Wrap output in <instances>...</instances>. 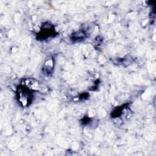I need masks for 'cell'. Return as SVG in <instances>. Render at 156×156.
I'll use <instances>...</instances> for the list:
<instances>
[{
  "instance_id": "6da1fadb",
  "label": "cell",
  "mask_w": 156,
  "mask_h": 156,
  "mask_svg": "<svg viewBox=\"0 0 156 156\" xmlns=\"http://www.w3.org/2000/svg\"><path fill=\"white\" fill-rule=\"evenodd\" d=\"M24 84L29 90L39 91L42 90L43 85L38 80L32 78H26L24 80Z\"/></svg>"
},
{
  "instance_id": "7a4b0ae2",
  "label": "cell",
  "mask_w": 156,
  "mask_h": 156,
  "mask_svg": "<svg viewBox=\"0 0 156 156\" xmlns=\"http://www.w3.org/2000/svg\"><path fill=\"white\" fill-rule=\"evenodd\" d=\"M17 97L18 101L23 105L26 106L28 105L30 102V96L28 91H27L24 88H20L17 93Z\"/></svg>"
},
{
  "instance_id": "3957f363",
  "label": "cell",
  "mask_w": 156,
  "mask_h": 156,
  "mask_svg": "<svg viewBox=\"0 0 156 156\" xmlns=\"http://www.w3.org/2000/svg\"><path fill=\"white\" fill-rule=\"evenodd\" d=\"M52 63H52V60H49L44 64V69L45 72H46L48 74L50 73L52 69Z\"/></svg>"
}]
</instances>
